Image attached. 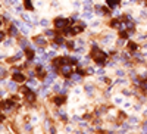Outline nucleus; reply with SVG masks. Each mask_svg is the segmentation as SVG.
I'll use <instances>...</instances> for the list:
<instances>
[{
	"label": "nucleus",
	"mask_w": 147,
	"mask_h": 134,
	"mask_svg": "<svg viewBox=\"0 0 147 134\" xmlns=\"http://www.w3.org/2000/svg\"><path fill=\"white\" fill-rule=\"evenodd\" d=\"M129 121H131L132 124H135L137 122V118H129Z\"/></svg>",
	"instance_id": "393cba45"
},
{
	"label": "nucleus",
	"mask_w": 147,
	"mask_h": 134,
	"mask_svg": "<svg viewBox=\"0 0 147 134\" xmlns=\"http://www.w3.org/2000/svg\"><path fill=\"white\" fill-rule=\"evenodd\" d=\"M68 47H69V49H74V47H75V44H74L72 41H69V43H68Z\"/></svg>",
	"instance_id": "412c9836"
},
{
	"label": "nucleus",
	"mask_w": 147,
	"mask_h": 134,
	"mask_svg": "<svg viewBox=\"0 0 147 134\" xmlns=\"http://www.w3.org/2000/svg\"><path fill=\"white\" fill-rule=\"evenodd\" d=\"M63 102H65V97H63V96H57V97L55 99V103H56V105H62Z\"/></svg>",
	"instance_id": "0eeeda50"
},
{
	"label": "nucleus",
	"mask_w": 147,
	"mask_h": 134,
	"mask_svg": "<svg viewBox=\"0 0 147 134\" xmlns=\"http://www.w3.org/2000/svg\"><path fill=\"white\" fill-rule=\"evenodd\" d=\"M115 102H116V103H121L122 99H121V97H116V99H115Z\"/></svg>",
	"instance_id": "b1692460"
},
{
	"label": "nucleus",
	"mask_w": 147,
	"mask_h": 134,
	"mask_svg": "<svg viewBox=\"0 0 147 134\" xmlns=\"http://www.w3.org/2000/svg\"><path fill=\"white\" fill-rule=\"evenodd\" d=\"M19 43H21V46H22V47H24V46H27V44H28V41H27L25 38H22V40L19 41Z\"/></svg>",
	"instance_id": "a211bd4d"
},
{
	"label": "nucleus",
	"mask_w": 147,
	"mask_h": 134,
	"mask_svg": "<svg viewBox=\"0 0 147 134\" xmlns=\"http://www.w3.org/2000/svg\"><path fill=\"white\" fill-rule=\"evenodd\" d=\"M84 8L87 9V11H90V9H91V2H90V0H87V2H84Z\"/></svg>",
	"instance_id": "9d476101"
},
{
	"label": "nucleus",
	"mask_w": 147,
	"mask_h": 134,
	"mask_svg": "<svg viewBox=\"0 0 147 134\" xmlns=\"http://www.w3.org/2000/svg\"><path fill=\"white\" fill-rule=\"evenodd\" d=\"M41 25H44V27L47 25V19H43V21H41Z\"/></svg>",
	"instance_id": "5701e85b"
},
{
	"label": "nucleus",
	"mask_w": 147,
	"mask_h": 134,
	"mask_svg": "<svg viewBox=\"0 0 147 134\" xmlns=\"http://www.w3.org/2000/svg\"><path fill=\"white\" fill-rule=\"evenodd\" d=\"M72 80H74V81H80V80H81L80 72H77V74H72Z\"/></svg>",
	"instance_id": "9b49d317"
},
{
	"label": "nucleus",
	"mask_w": 147,
	"mask_h": 134,
	"mask_svg": "<svg viewBox=\"0 0 147 134\" xmlns=\"http://www.w3.org/2000/svg\"><path fill=\"white\" fill-rule=\"evenodd\" d=\"M82 16H84V18H87V19H90L91 18V12H84V13H82Z\"/></svg>",
	"instance_id": "2eb2a0df"
},
{
	"label": "nucleus",
	"mask_w": 147,
	"mask_h": 134,
	"mask_svg": "<svg viewBox=\"0 0 147 134\" xmlns=\"http://www.w3.org/2000/svg\"><path fill=\"white\" fill-rule=\"evenodd\" d=\"M62 72H63V74H66V77H71V66H68V65L63 66L62 68Z\"/></svg>",
	"instance_id": "39448f33"
},
{
	"label": "nucleus",
	"mask_w": 147,
	"mask_h": 134,
	"mask_svg": "<svg viewBox=\"0 0 147 134\" xmlns=\"http://www.w3.org/2000/svg\"><path fill=\"white\" fill-rule=\"evenodd\" d=\"M25 8L33 9V6H31V0H25Z\"/></svg>",
	"instance_id": "dca6fc26"
},
{
	"label": "nucleus",
	"mask_w": 147,
	"mask_h": 134,
	"mask_svg": "<svg viewBox=\"0 0 147 134\" xmlns=\"http://www.w3.org/2000/svg\"><path fill=\"white\" fill-rule=\"evenodd\" d=\"M59 89H60V86H59V84H55V90H56V91H59Z\"/></svg>",
	"instance_id": "a878e982"
},
{
	"label": "nucleus",
	"mask_w": 147,
	"mask_h": 134,
	"mask_svg": "<svg viewBox=\"0 0 147 134\" xmlns=\"http://www.w3.org/2000/svg\"><path fill=\"white\" fill-rule=\"evenodd\" d=\"M118 3H119V0H107V4H109L110 8H115Z\"/></svg>",
	"instance_id": "6e6552de"
},
{
	"label": "nucleus",
	"mask_w": 147,
	"mask_h": 134,
	"mask_svg": "<svg viewBox=\"0 0 147 134\" xmlns=\"http://www.w3.org/2000/svg\"><path fill=\"white\" fill-rule=\"evenodd\" d=\"M93 58L99 65H104V59H106V53L100 52V50H94L93 49Z\"/></svg>",
	"instance_id": "f257e3e1"
},
{
	"label": "nucleus",
	"mask_w": 147,
	"mask_h": 134,
	"mask_svg": "<svg viewBox=\"0 0 147 134\" xmlns=\"http://www.w3.org/2000/svg\"><path fill=\"white\" fill-rule=\"evenodd\" d=\"M13 80L15 81H24L25 77H24V74H21V72H16V74L13 75Z\"/></svg>",
	"instance_id": "20e7f679"
},
{
	"label": "nucleus",
	"mask_w": 147,
	"mask_h": 134,
	"mask_svg": "<svg viewBox=\"0 0 147 134\" xmlns=\"http://www.w3.org/2000/svg\"><path fill=\"white\" fill-rule=\"evenodd\" d=\"M116 75H118V77H122V75H124V71H121V69L116 71Z\"/></svg>",
	"instance_id": "4be33fe9"
},
{
	"label": "nucleus",
	"mask_w": 147,
	"mask_h": 134,
	"mask_svg": "<svg viewBox=\"0 0 147 134\" xmlns=\"http://www.w3.org/2000/svg\"><path fill=\"white\" fill-rule=\"evenodd\" d=\"M10 3H15V4H18V0H9Z\"/></svg>",
	"instance_id": "bb28decb"
},
{
	"label": "nucleus",
	"mask_w": 147,
	"mask_h": 134,
	"mask_svg": "<svg viewBox=\"0 0 147 134\" xmlns=\"http://www.w3.org/2000/svg\"><path fill=\"white\" fill-rule=\"evenodd\" d=\"M68 24H69V21H68V19H60V18H57V19L55 21L56 28H62V30L68 28Z\"/></svg>",
	"instance_id": "f03ea898"
},
{
	"label": "nucleus",
	"mask_w": 147,
	"mask_h": 134,
	"mask_svg": "<svg viewBox=\"0 0 147 134\" xmlns=\"http://www.w3.org/2000/svg\"><path fill=\"white\" fill-rule=\"evenodd\" d=\"M25 55H27V58H28V59H33V58H34V53H33V50H29V49H28V50H27V52H25Z\"/></svg>",
	"instance_id": "1a4fd4ad"
},
{
	"label": "nucleus",
	"mask_w": 147,
	"mask_h": 134,
	"mask_svg": "<svg viewBox=\"0 0 147 134\" xmlns=\"http://www.w3.org/2000/svg\"><path fill=\"white\" fill-rule=\"evenodd\" d=\"M55 40H56V44H60V46L63 44V38L62 37H56Z\"/></svg>",
	"instance_id": "4468645a"
},
{
	"label": "nucleus",
	"mask_w": 147,
	"mask_h": 134,
	"mask_svg": "<svg viewBox=\"0 0 147 134\" xmlns=\"http://www.w3.org/2000/svg\"><path fill=\"white\" fill-rule=\"evenodd\" d=\"M85 91L91 94V93H93V87H91V86H85Z\"/></svg>",
	"instance_id": "f3484780"
},
{
	"label": "nucleus",
	"mask_w": 147,
	"mask_h": 134,
	"mask_svg": "<svg viewBox=\"0 0 147 134\" xmlns=\"http://www.w3.org/2000/svg\"><path fill=\"white\" fill-rule=\"evenodd\" d=\"M9 33H10V35H16V34H18V31H16V28H13V27H10V30H9Z\"/></svg>",
	"instance_id": "f8f14e48"
},
{
	"label": "nucleus",
	"mask_w": 147,
	"mask_h": 134,
	"mask_svg": "<svg viewBox=\"0 0 147 134\" xmlns=\"http://www.w3.org/2000/svg\"><path fill=\"white\" fill-rule=\"evenodd\" d=\"M7 86H9V90H10V91H12V90H16V84H15V83H9V84H7Z\"/></svg>",
	"instance_id": "ddd939ff"
},
{
	"label": "nucleus",
	"mask_w": 147,
	"mask_h": 134,
	"mask_svg": "<svg viewBox=\"0 0 147 134\" xmlns=\"http://www.w3.org/2000/svg\"><path fill=\"white\" fill-rule=\"evenodd\" d=\"M46 35H49V37H53V31H51V30H46Z\"/></svg>",
	"instance_id": "6ab92c4d"
},
{
	"label": "nucleus",
	"mask_w": 147,
	"mask_h": 134,
	"mask_svg": "<svg viewBox=\"0 0 147 134\" xmlns=\"http://www.w3.org/2000/svg\"><path fill=\"white\" fill-rule=\"evenodd\" d=\"M13 24H15V25H18L19 28H21V31H22V33H24V34H27V33H28V30H29V28H28V27H27V25H24V24H21V22H19V21H13Z\"/></svg>",
	"instance_id": "7ed1b4c3"
},
{
	"label": "nucleus",
	"mask_w": 147,
	"mask_h": 134,
	"mask_svg": "<svg viewBox=\"0 0 147 134\" xmlns=\"http://www.w3.org/2000/svg\"><path fill=\"white\" fill-rule=\"evenodd\" d=\"M129 49H132V50H137V44H134V43H129Z\"/></svg>",
	"instance_id": "aec40b11"
},
{
	"label": "nucleus",
	"mask_w": 147,
	"mask_h": 134,
	"mask_svg": "<svg viewBox=\"0 0 147 134\" xmlns=\"http://www.w3.org/2000/svg\"><path fill=\"white\" fill-rule=\"evenodd\" d=\"M34 40H35L37 44H40V46H44V44H46V40H44L43 37H37V38H34Z\"/></svg>",
	"instance_id": "423d86ee"
}]
</instances>
